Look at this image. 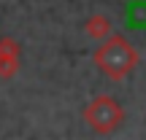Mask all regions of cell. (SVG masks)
<instances>
[{"instance_id":"obj_1","label":"cell","mask_w":146,"mask_h":140,"mask_svg":"<svg viewBox=\"0 0 146 140\" xmlns=\"http://www.w3.org/2000/svg\"><path fill=\"white\" fill-rule=\"evenodd\" d=\"M138 62H141L138 49L133 46L125 35H119V32H111V35L98 46V51H95V65H98L108 78H114V81L127 78L138 68Z\"/></svg>"},{"instance_id":"obj_2","label":"cell","mask_w":146,"mask_h":140,"mask_svg":"<svg viewBox=\"0 0 146 140\" xmlns=\"http://www.w3.org/2000/svg\"><path fill=\"white\" fill-rule=\"evenodd\" d=\"M84 121H87L98 135H108V132H114L116 127L125 121V110H122V105L116 103L114 97L100 94V97H95L92 103L87 105Z\"/></svg>"},{"instance_id":"obj_3","label":"cell","mask_w":146,"mask_h":140,"mask_svg":"<svg viewBox=\"0 0 146 140\" xmlns=\"http://www.w3.org/2000/svg\"><path fill=\"white\" fill-rule=\"evenodd\" d=\"M19 57H22V46L19 41L3 35L0 38V78H14L19 70Z\"/></svg>"},{"instance_id":"obj_4","label":"cell","mask_w":146,"mask_h":140,"mask_svg":"<svg viewBox=\"0 0 146 140\" xmlns=\"http://www.w3.org/2000/svg\"><path fill=\"white\" fill-rule=\"evenodd\" d=\"M84 32H87L89 38L106 41V38L111 35V22H108V16H103V14L89 16V19H87V24H84Z\"/></svg>"}]
</instances>
